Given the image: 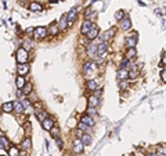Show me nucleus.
<instances>
[{"label":"nucleus","instance_id":"1","mask_svg":"<svg viewBox=\"0 0 166 156\" xmlns=\"http://www.w3.org/2000/svg\"><path fill=\"white\" fill-rule=\"evenodd\" d=\"M46 35H47V29L44 27H39V28H35V29H33V38L36 39V41L44 39Z\"/></svg>","mask_w":166,"mask_h":156},{"label":"nucleus","instance_id":"2","mask_svg":"<svg viewBox=\"0 0 166 156\" xmlns=\"http://www.w3.org/2000/svg\"><path fill=\"white\" fill-rule=\"evenodd\" d=\"M17 61L18 63H26L28 61V50L25 48H20L17 50Z\"/></svg>","mask_w":166,"mask_h":156},{"label":"nucleus","instance_id":"3","mask_svg":"<svg viewBox=\"0 0 166 156\" xmlns=\"http://www.w3.org/2000/svg\"><path fill=\"white\" fill-rule=\"evenodd\" d=\"M97 54H98V52H97V45H96L94 42L89 43L87 45V56L90 57V59H96Z\"/></svg>","mask_w":166,"mask_h":156},{"label":"nucleus","instance_id":"4","mask_svg":"<svg viewBox=\"0 0 166 156\" xmlns=\"http://www.w3.org/2000/svg\"><path fill=\"white\" fill-rule=\"evenodd\" d=\"M76 16H78V9H76V7H73V9H71V10L68 11V14H67L68 25H72L73 21H75V18H76Z\"/></svg>","mask_w":166,"mask_h":156},{"label":"nucleus","instance_id":"5","mask_svg":"<svg viewBox=\"0 0 166 156\" xmlns=\"http://www.w3.org/2000/svg\"><path fill=\"white\" fill-rule=\"evenodd\" d=\"M83 142L80 141V138H78V140L73 141V152L75 153H82L83 152Z\"/></svg>","mask_w":166,"mask_h":156},{"label":"nucleus","instance_id":"6","mask_svg":"<svg viewBox=\"0 0 166 156\" xmlns=\"http://www.w3.org/2000/svg\"><path fill=\"white\" fill-rule=\"evenodd\" d=\"M107 49H108V46H107V41H105V42L98 43V45H97V52H98V56L105 57V54H107Z\"/></svg>","mask_w":166,"mask_h":156},{"label":"nucleus","instance_id":"7","mask_svg":"<svg viewBox=\"0 0 166 156\" xmlns=\"http://www.w3.org/2000/svg\"><path fill=\"white\" fill-rule=\"evenodd\" d=\"M42 125H43V128L46 130V131H50V130L54 127V121H53L51 118H44V120H42Z\"/></svg>","mask_w":166,"mask_h":156},{"label":"nucleus","instance_id":"8","mask_svg":"<svg viewBox=\"0 0 166 156\" xmlns=\"http://www.w3.org/2000/svg\"><path fill=\"white\" fill-rule=\"evenodd\" d=\"M116 77H118L119 80H126V78L129 77V71L126 70V68H123V67H120L119 70L116 71Z\"/></svg>","mask_w":166,"mask_h":156},{"label":"nucleus","instance_id":"9","mask_svg":"<svg viewBox=\"0 0 166 156\" xmlns=\"http://www.w3.org/2000/svg\"><path fill=\"white\" fill-rule=\"evenodd\" d=\"M86 35H87V38H89V39L97 38V36H98V28L96 27V25H93V27L90 28V31H89V32L86 33Z\"/></svg>","mask_w":166,"mask_h":156},{"label":"nucleus","instance_id":"10","mask_svg":"<svg viewBox=\"0 0 166 156\" xmlns=\"http://www.w3.org/2000/svg\"><path fill=\"white\" fill-rule=\"evenodd\" d=\"M130 27H132V21H130V18H122V20H120V28H122L123 31L130 29Z\"/></svg>","mask_w":166,"mask_h":156},{"label":"nucleus","instance_id":"11","mask_svg":"<svg viewBox=\"0 0 166 156\" xmlns=\"http://www.w3.org/2000/svg\"><path fill=\"white\" fill-rule=\"evenodd\" d=\"M93 27V24H91V21L90 20H86V21L82 24V27H80V31H82V33H87L89 31H90V28Z\"/></svg>","mask_w":166,"mask_h":156},{"label":"nucleus","instance_id":"12","mask_svg":"<svg viewBox=\"0 0 166 156\" xmlns=\"http://www.w3.org/2000/svg\"><path fill=\"white\" fill-rule=\"evenodd\" d=\"M84 17H86V20H90V21H93V20H96V17H97V14L93 11V9L91 7H89L87 10L84 11Z\"/></svg>","mask_w":166,"mask_h":156},{"label":"nucleus","instance_id":"13","mask_svg":"<svg viewBox=\"0 0 166 156\" xmlns=\"http://www.w3.org/2000/svg\"><path fill=\"white\" fill-rule=\"evenodd\" d=\"M17 70H18V74H20V76H25L26 73L29 71V67H28L25 63H20V66L17 67Z\"/></svg>","mask_w":166,"mask_h":156},{"label":"nucleus","instance_id":"14","mask_svg":"<svg viewBox=\"0 0 166 156\" xmlns=\"http://www.w3.org/2000/svg\"><path fill=\"white\" fill-rule=\"evenodd\" d=\"M94 67H96V64H94L93 61H87V63H84V64H83V74H89V71L93 70Z\"/></svg>","mask_w":166,"mask_h":156},{"label":"nucleus","instance_id":"15","mask_svg":"<svg viewBox=\"0 0 166 156\" xmlns=\"http://www.w3.org/2000/svg\"><path fill=\"white\" fill-rule=\"evenodd\" d=\"M1 109H3V112H6V113H11V112H14V105L11 102H7L1 106Z\"/></svg>","mask_w":166,"mask_h":156},{"label":"nucleus","instance_id":"16","mask_svg":"<svg viewBox=\"0 0 166 156\" xmlns=\"http://www.w3.org/2000/svg\"><path fill=\"white\" fill-rule=\"evenodd\" d=\"M13 105H14V112H17V113H22L24 112V105L20 100H15Z\"/></svg>","mask_w":166,"mask_h":156},{"label":"nucleus","instance_id":"17","mask_svg":"<svg viewBox=\"0 0 166 156\" xmlns=\"http://www.w3.org/2000/svg\"><path fill=\"white\" fill-rule=\"evenodd\" d=\"M58 27H60V29H61V31H65V29H67V27H68L67 16H64V17L61 18V21L58 22Z\"/></svg>","mask_w":166,"mask_h":156},{"label":"nucleus","instance_id":"18","mask_svg":"<svg viewBox=\"0 0 166 156\" xmlns=\"http://www.w3.org/2000/svg\"><path fill=\"white\" fill-rule=\"evenodd\" d=\"M136 41H137V35H134L133 38H127L126 39V46H127V48H134Z\"/></svg>","mask_w":166,"mask_h":156},{"label":"nucleus","instance_id":"19","mask_svg":"<svg viewBox=\"0 0 166 156\" xmlns=\"http://www.w3.org/2000/svg\"><path fill=\"white\" fill-rule=\"evenodd\" d=\"M15 84H17V86H18V89H22V88L25 86V80H24V77H22V76L17 77Z\"/></svg>","mask_w":166,"mask_h":156},{"label":"nucleus","instance_id":"20","mask_svg":"<svg viewBox=\"0 0 166 156\" xmlns=\"http://www.w3.org/2000/svg\"><path fill=\"white\" fill-rule=\"evenodd\" d=\"M29 10L31 11H42V6L37 1H32L29 4Z\"/></svg>","mask_w":166,"mask_h":156},{"label":"nucleus","instance_id":"21","mask_svg":"<svg viewBox=\"0 0 166 156\" xmlns=\"http://www.w3.org/2000/svg\"><path fill=\"white\" fill-rule=\"evenodd\" d=\"M82 123L87 124L89 127H91V125H94V120L91 118V116H84V117H82Z\"/></svg>","mask_w":166,"mask_h":156},{"label":"nucleus","instance_id":"22","mask_svg":"<svg viewBox=\"0 0 166 156\" xmlns=\"http://www.w3.org/2000/svg\"><path fill=\"white\" fill-rule=\"evenodd\" d=\"M89 106H93V108H96V106H98V98L96 96H90L89 98Z\"/></svg>","mask_w":166,"mask_h":156},{"label":"nucleus","instance_id":"23","mask_svg":"<svg viewBox=\"0 0 166 156\" xmlns=\"http://www.w3.org/2000/svg\"><path fill=\"white\" fill-rule=\"evenodd\" d=\"M80 141L83 142V145H89V144L91 142V137L89 134H83L82 137H80Z\"/></svg>","mask_w":166,"mask_h":156},{"label":"nucleus","instance_id":"24","mask_svg":"<svg viewBox=\"0 0 166 156\" xmlns=\"http://www.w3.org/2000/svg\"><path fill=\"white\" fill-rule=\"evenodd\" d=\"M136 53H137V52H136V48H129V50H127V53H126V57H127V59H134L136 57Z\"/></svg>","mask_w":166,"mask_h":156},{"label":"nucleus","instance_id":"25","mask_svg":"<svg viewBox=\"0 0 166 156\" xmlns=\"http://www.w3.org/2000/svg\"><path fill=\"white\" fill-rule=\"evenodd\" d=\"M114 33H115V29H112V28H111V29H108V31H107V32H105V35H104V41H108V39H111L112 38V36H114Z\"/></svg>","mask_w":166,"mask_h":156},{"label":"nucleus","instance_id":"26","mask_svg":"<svg viewBox=\"0 0 166 156\" xmlns=\"http://www.w3.org/2000/svg\"><path fill=\"white\" fill-rule=\"evenodd\" d=\"M87 89H90V91H94V89H97V82H96L94 80L87 81Z\"/></svg>","mask_w":166,"mask_h":156},{"label":"nucleus","instance_id":"27","mask_svg":"<svg viewBox=\"0 0 166 156\" xmlns=\"http://www.w3.org/2000/svg\"><path fill=\"white\" fill-rule=\"evenodd\" d=\"M21 148H22V149H29V148H31V140H29V138H28V140H25L24 141V142H22V144H21Z\"/></svg>","mask_w":166,"mask_h":156},{"label":"nucleus","instance_id":"28","mask_svg":"<svg viewBox=\"0 0 166 156\" xmlns=\"http://www.w3.org/2000/svg\"><path fill=\"white\" fill-rule=\"evenodd\" d=\"M0 145H1V148H7L8 146V141L6 140L4 137H0Z\"/></svg>","mask_w":166,"mask_h":156},{"label":"nucleus","instance_id":"29","mask_svg":"<svg viewBox=\"0 0 166 156\" xmlns=\"http://www.w3.org/2000/svg\"><path fill=\"white\" fill-rule=\"evenodd\" d=\"M58 31H60V27H58V25H51V27H50V32H51L53 35H57Z\"/></svg>","mask_w":166,"mask_h":156},{"label":"nucleus","instance_id":"30","mask_svg":"<svg viewBox=\"0 0 166 156\" xmlns=\"http://www.w3.org/2000/svg\"><path fill=\"white\" fill-rule=\"evenodd\" d=\"M87 114L89 116H96V108H93V106H89V109H87Z\"/></svg>","mask_w":166,"mask_h":156},{"label":"nucleus","instance_id":"31","mask_svg":"<svg viewBox=\"0 0 166 156\" xmlns=\"http://www.w3.org/2000/svg\"><path fill=\"white\" fill-rule=\"evenodd\" d=\"M123 10H119V11H116V14H115V18H116V20H122V18H123Z\"/></svg>","mask_w":166,"mask_h":156},{"label":"nucleus","instance_id":"32","mask_svg":"<svg viewBox=\"0 0 166 156\" xmlns=\"http://www.w3.org/2000/svg\"><path fill=\"white\" fill-rule=\"evenodd\" d=\"M129 78H130V80H136V78H137V71L130 70L129 71Z\"/></svg>","mask_w":166,"mask_h":156},{"label":"nucleus","instance_id":"33","mask_svg":"<svg viewBox=\"0 0 166 156\" xmlns=\"http://www.w3.org/2000/svg\"><path fill=\"white\" fill-rule=\"evenodd\" d=\"M36 117L39 118V120H44V118H46V112H37Z\"/></svg>","mask_w":166,"mask_h":156},{"label":"nucleus","instance_id":"34","mask_svg":"<svg viewBox=\"0 0 166 156\" xmlns=\"http://www.w3.org/2000/svg\"><path fill=\"white\" fill-rule=\"evenodd\" d=\"M50 131H51V135L54 137V138H57L58 134H60V130H58V128H54V127H53V128L50 130Z\"/></svg>","mask_w":166,"mask_h":156},{"label":"nucleus","instance_id":"35","mask_svg":"<svg viewBox=\"0 0 166 156\" xmlns=\"http://www.w3.org/2000/svg\"><path fill=\"white\" fill-rule=\"evenodd\" d=\"M79 130H82V131H87L89 130V125L87 124H84V123H79Z\"/></svg>","mask_w":166,"mask_h":156},{"label":"nucleus","instance_id":"36","mask_svg":"<svg viewBox=\"0 0 166 156\" xmlns=\"http://www.w3.org/2000/svg\"><path fill=\"white\" fill-rule=\"evenodd\" d=\"M126 86H127V82H126L124 80H120V82H119V88H120V89H124Z\"/></svg>","mask_w":166,"mask_h":156},{"label":"nucleus","instance_id":"37","mask_svg":"<svg viewBox=\"0 0 166 156\" xmlns=\"http://www.w3.org/2000/svg\"><path fill=\"white\" fill-rule=\"evenodd\" d=\"M31 91H32V84H26V85H25V89H24V92H25V93H29Z\"/></svg>","mask_w":166,"mask_h":156},{"label":"nucleus","instance_id":"38","mask_svg":"<svg viewBox=\"0 0 166 156\" xmlns=\"http://www.w3.org/2000/svg\"><path fill=\"white\" fill-rule=\"evenodd\" d=\"M8 153H10V155H18V149L13 146V148H10V151H8Z\"/></svg>","mask_w":166,"mask_h":156},{"label":"nucleus","instance_id":"39","mask_svg":"<svg viewBox=\"0 0 166 156\" xmlns=\"http://www.w3.org/2000/svg\"><path fill=\"white\" fill-rule=\"evenodd\" d=\"M56 141H57V146H58V148H60V149H61V148H62V141L60 140L58 137H57V138H56Z\"/></svg>","mask_w":166,"mask_h":156},{"label":"nucleus","instance_id":"40","mask_svg":"<svg viewBox=\"0 0 166 156\" xmlns=\"http://www.w3.org/2000/svg\"><path fill=\"white\" fill-rule=\"evenodd\" d=\"M161 77H162V81L166 84V71H162V74H161Z\"/></svg>","mask_w":166,"mask_h":156},{"label":"nucleus","instance_id":"41","mask_svg":"<svg viewBox=\"0 0 166 156\" xmlns=\"http://www.w3.org/2000/svg\"><path fill=\"white\" fill-rule=\"evenodd\" d=\"M22 105H24V108H31V102H29V100H25Z\"/></svg>","mask_w":166,"mask_h":156},{"label":"nucleus","instance_id":"42","mask_svg":"<svg viewBox=\"0 0 166 156\" xmlns=\"http://www.w3.org/2000/svg\"><path fill=\"white\" fill-rule=\"evenodd\" d=\"M158 155H166V149H158Z\"/></svg>","mask_w":166,"mask_h":156},{"label":"nucleus","instance_id":"43","mask_svg":"<svg viewBox=\"0 0 166 156\" xmlns=\"http://www.w3.org/2000/svg\"><path fill=\"white\" fill-rule=\"evenodd\" d=\"M162 64L166 66V52L163 53V56H162Z\"/></svg>","mask_w":166,"mask_h":156},{"label":"nucleus","instance_id":"44","mask_svg":"<svg viewBox=\"0 0 166 156\" xmlns=\"http://www.w3.org/2000/svg\"><path fill=\"white\" fill-rule=\"evenodd\" d=\"M25 49H26V50H29V49H31V43H29V42H25Z\"/></svg>","mask_w":166,"mask_h":156},{"label":"nucleus","instance_id":"45","mask_svg":"<svg viewBox=\"0 0 166 156\" xmlns=\"http://www.w3.org/2000/svg\"><path fill=\"white\" fill-rule=\"evenodd\" d=\"M100 95H101V89H98V91L96 92V96H97V98H98V96H100Z\"/></svg>","mask_w":166,"mask_h":156},{"label":"nucleus","instance_id":"46","mask_svg":"<svg viewBox=\"0 0 166 156\" xmlns=\"http://www.w3.org/2000/svg\"><path fill=\"white\" fill-rule=\"evenodd\" d=\"M0 148H1V145H0Z\"/></svg>","mask_w":166,"mask_h":156}]
</instances>
